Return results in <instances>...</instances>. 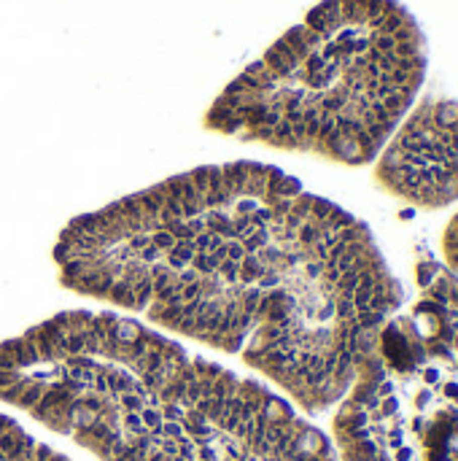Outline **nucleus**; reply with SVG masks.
<instances>
[{"instance_id":"1","label":"nucleus","mask_w":458,"mask_h":461,"mask_svg":"<svg viewBox=\"0 0 458 461\" xmlns=\"http://www.w3.org/2000/svg\"><path fill=\"white\" fill-rule=\"evenodd\" d=\"M54 259L71 292L245 359L310 410L369 367L405 297L367 224L245 159L76 216Z\"/></svg>"},{"instance_id":"2","label":"nucleus","mask_w":458,"mask_h":461,"mask_svg":"<svg viewBox=\"0 0 458 461\" xmlns=\"http://www.w3.org/2000/svg\"><path fill=\"white\" fill-rule=\"evenodd\" d=\"M426 35L399 0H321L205 113L221 135L367 165L418 100Z\"/></svg>"},{"instance_id":"3","label":"nucleus","mask_w":458,"mask_h":461,"mask_svg":"<svg viewBox=\"0 0 458 461\" xmlns=\"http://www.w3.org/2000/svg\"><path fill=\"white\" fill-rule=\"evenodd\" d=\"M375 178L388 194L415 208L458 200V100H415L377 154Z\"/></svg>"},{"instance_id":"4","label":"nucleus","mask_w":458,"mask_h":461,"mask_svg":"<svg viewBox=\"0 0 458 461\" xmlns=\"http://www.w3.org/2000/svg\"><path fill=\"white\" fill-rule=\"evenodd\" d=\"M442 248H445V256L450 262V267H453L458 272V216L453 218V224L447 226L445 232V243H442Z\"/></svg>"}]
</instances>
